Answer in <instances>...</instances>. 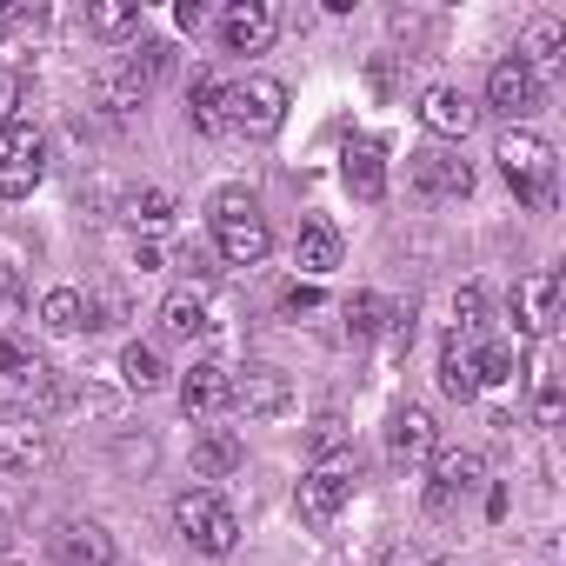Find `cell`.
Returning <instances> with one entry per match:
<instances>
[{"instance_id": "obj_10", "label": "cell", "mask_w": 566, "mask_h": 566, "mask_svg": "<svg viewBox=\"0 0 566 566\" xmlns=\"http://www.w3.org/2000/svg\"><path fill=\"white\" fill-rule=\"evenodd\" d=\"M48 460H54V427H48V413L0 407V467H8V473H41Z\"/></svg>"}, {"instance_id": "obj_37", "label": "cell", "mask_w": 566, "mask_h": 566, "mask_svg": "<svg viewBox=\"0 0 566 566\" xmlns=\"http://www.w3.org/2000/svg\"><path fill=\"white\" fill-rule=\"evenodd\" d=\"M307 447H314V460H327V453H347V433H340V420H334V413H321V420L307 427Z\"/></svg>"}, {"instance_id": "obj_4", "label": "cell", "mask_w": 566, "mask_h": 566, "mask_svg": "<svg viewBox=\"0 0 566 566\" xmlns=\"http://www.w3.org/2000/svg\"><path fill=\"white\" fill-rule=\"evenodd\" d=\"M207 220H213V247H220L227 266H260L266 260L273 233H266V213H260L253 187H220L213 207H207Z\"/></svg>"}, {"instance_id": "obj_36", "label": "cell", "mask_w": 566, "mask_h": 566, "mask_svg": "<svg viewBox=\"0 0 566 566\" xmlns=\"http://www.w3.org/2000/svg\"><path fill=\"white\" fill-rule=\"evenodd\" d=\"M413 327H420V301H394V307H387V327H380V334H387L394 347H413Z\"/></svg>"}, {"instance_id": "obj_23", "label": "cell", "mask_w": 566, "mask_h": 566, "mask_svg": "<svg viewBox=\"0 0 566 566\" xmlns=\"http://www.w3.org/2000/svg\"><path fill=\"white\" fill-rule=\"evenodd\" d=\"M340 260H347L340 227H334V220H307V227H301V240H294V266H301V273H314V280H327Z\"/></svg>"}, {"instance_id": "obj_16", "label": "cell", "mask_w": 566, "mask_h": 566, "mask_svg": "<svg viewBox=\"0 0 566 566\" xmlns=\"http://www.w3.org/2000/svg\"><path fill=\"white\" fill-rule=\"evenodd\" d=\"M433 453H440L433 413L427 407H394V420H387V460L394 467H427Z\"/></svg>"}, {"instance_id": "obj_38", "label": "cell", "mask_w": 566, "mask_h": 566, "mask_svg": "<svg viewBox=\"0 0 566 566\" xmlns=\"http://www.w3.org/2000/svg\"><path fill=\"white\" fill-rule=\"evenodd\" d=\"M21 301H28L21 266H0V321H14V314H21Z\"/></svg>"}, {"instance_id": "obj_27", "label": "cell", "mask_w": 566, "mask_h": 566, "mask_svg": "<svg viewBox=\"0 0 566 566\" xmlns=\"http://www.w3.org/2000/svg\"><path fill=\"white\" fill-rule=\"evenodd\" d=\"M559 413H566L559 360H553V340H539V354H533V420H539V427H559Z\"/></svg>"}, {"instance_id": "obj_21", "label": "cell", "mask_w": 566, "mask_h": 566, "mask_svg": "<svg viewBox=\"0 0 566 566\" xmlns=\"http://www.w3.org/2000/svg\"><path fill=\"white\" fill-rule=\"evenodd\" d=\"M513 61H520L533 81L559 74V61H566V28H559V14H533V21H526V41H520Z\"/></svg>"}, {"instance_id": "obj_8", "label": "cell", "mask_w": 566, "mask_h": 566, "mask_svg": "<svg viewBox=\"0 0 566 566\" xmlns=\"http://www.w3.org/2000/svg\"><path fill=\"white\" fill-rule=\"evenodd\" d=\"M427 467H433V473H427V493H420V500H427L433 520H453V513L480 493V480H486V467H480L473 447H447V453H433Z\"/></svg>"}, {"instance_id": "obj_2", "label": "cell", "mask_w": 566, "mask_h": 566, "mask_svg": "<svg viewBox=\"0 0 566 566\" xmlns=\"http://www.w3.org/2000/svg\"><path fill=\"white\" fill-rule=\"evenodd\" d=\"M167 67H174V48L167 41H140L134 54H120V61H107L101 74H94V101H101V114H134V107H147L154 101V87L167 81Z\"/></svg>"}, {"instance_id": "obj_45", "label": "cell", "mask_w": 566, "mask_h": 566, "mask_svg": "<svg viewBox=\"0 0 566 566\" xmlns=\"http://www.w3.org/2000/svg\"><path fill=\"white\" fill-rule=\"evenodd\" d=\"M0 553H8V526H0Z\"/></svg>"}, {"instance_id": "obj_35", "label": "cell", "mask_w": 566, "mask_h": 566, "mask_svg": "<svg viewBox=\"0 0 566 566\" xmlns=\"http://www.w3.org/2000/svg\"><path fill=\"white\" fill-rule=\"evenodd\" d=\"M21 101H28V74L21 67H0V134L21 120Z\"/></svg>"}, {"instance_id": "obj_15", "label": "cell", "mask_w": 566, "mask_h": 566, "mask_svg": "<svg viewBox=\"0 0 566 566\" xmlns=\"http://www.w3.org/2000/svg\"><path fill=\"white\" fill-rule=\"evenodd\" d=\"M539 101H546V81H533L513 54L493 61V74H486V114H500V120H526Z\"/></svg>"}, {"instance_id": "obj_30", "label": "cell", "mask_w": 566, "mask_h": 566, "mask_svg": "<svg viewBox=\"0 0 566 566\" xmlns=\"http://www.w3.org/2000/svg\"><path fill=\"white\" fill-rule=\"evenodd\" d=\"M387 294H354L340 314H347V340H380V327H387Z\"/></svg>"}, {"instance_id": "obj_44", "label": "cell", "mask_w": 566, "mask_h": 566, "mask_svg": "<svg viewBox=\"0 0 566 566\" xmlns=\"http://www.w3.org/2000/svg\"><path fill=\"white\" fill-rule=\"evenodd\" d=\"M0 34H14V21H8V8H0Z\"/></svg>"}, {"instance_id": "obj_25", "label": "cell", "mask_w": 566, "mask_h": 566, "mask_svg": "<svg viewBox=\"0 0 566 566\" xmlns=\"http://www.w3.org/2000/svg\"><path fill=\"white\" fill-rule=\"evenodd\" d=\"M440 394L447 400H480V387H473V340L467 334H453L447 327V340H440Z\"/></svg>"}, {"instance_id": "obj_39", "label": "cell", "mask_w": 566, "mask_h": 566, "mask_svg": "<svg viewBox=\"0 0 566 566\" xmlns=\"http://www.w3.org/2000/svg\"><path fill=\"white\" fill-rule=\"evenodd\" d=\"M380 566H447V559H440V553H427L420 539H400V546H387V559H380Z\"/></svg>"}, {"instance_id": "obj_1", "label": "cell", "mask_w": 566, "mask_h": 566, "mask_svg": "<svg viewBox=\"0 0 566 566\" xmlns=\"http://www.w3.org/2000/svg\"><path fill=\"white\" fill-rule=\"evenodd\" d=\"M287 127V87L273 74L220 81V140H273Z\"/></svg>"}, {"instance_id": "obj_6", "label": "cell", "mask_w": 566, "mask_h": 566, "mask_svg": "<svg viewBox=\"0 0 566 566\" xmlns=\"http://www.w3.org/2000/svg\"><path fill=\"white\" fill-rule=\"evenodd\" d=\"M354 486H360V460H354V453H327V460H314V467L301 473L294 506H301L307 526H327V520H340V506L354 500Z\"/></svg>"}, {"instance_id": "obj_13", "label": "cell", "mask_w": 566, "mask_h": 566, "mask_svg": "<svg viewBox=\"0 0 566 566\" xmlns=\"http://www.w3.org/2000/svg\"><path fill=\"white\" fill-rule=\"evenodd\" d=\"M407 180H413L420 200H467V193H473V167H467L460 154H447V147L407 154Z\"/></svg>"}, {"instance_id": "obj_31", "label": "cell", "mask_w": 566, "mask_h": 566, "mask_svg": "<svg viewBox=\"0 0 566 566\" xmlns=\"http://www.w3.org/2000/svg\"><path fill=\"white\" fill-rule=\"evenodd\" d=\"M87 28H94L101 41H120V34L140 28V8H134V0H94V8H87Z\"/></svg>"}, {"instance_id": "obj_14", "label": "cell", "mask_w": 566, "mask_h": 566, "mask_svg": "<svg viewBox=\"0 0 566 566\" xmlns=\"http://www.w3.org/2000/svg\"><path fill=\"white\" fill-rule=\"evenodd\" d=\"M280 34V14L266 8V0H227L220 8V41L227 54H266Z\"/></svg>"}, {"instance_id": "obj_32", "label": "cell", "mask_w": 566, "mask_h": 566, "mask_svg": "<svg viewBox=\"0 0 566 566\" xmlns=\"http://www.w3.org/2000/svg\"><path fill=\"white\" fill-rule=\"evenodd\" d=\"M120 220H127V227H167V220H174V193H167V187H134Z\"/></svg>"}, {"instance_id": "obj_33", "label": "cell", "mask_w": 566, "mask_h": 566, "mask_svg": "<svg viewBox=\"0 0 566 566\" xmlns=\"http://www.w3.org/2000/svg\"><path fill=\"white\" fill-rule=\"evenodd\" d=\"M187 120H193L200 134H220V81H213V74H193V87H187Z\"/></svg>"}, {"instance_id": "obj_26", "label": "cell", "mask_w": 566, "mask_h": 566, "mask_svg": "<svg viewBox=\"0 0 566 566\" xmlns=\"http://www.w3.org/2000/svg\"><path fill=\"white\" fill-rule=\"evenodd\" d=\"M513 380H520V347L480 334L473 340V387H513Z\"/></svg>"}, {"instance_id": "obj_40", "label": "cell", "mask_w": 566, "mask_h": 566, "mask_svg": "<svg viewBox=\"0 0 566 566\" xmlns=\"http://www.w3.org/2000/svg\"><path fill=\"white\" fill-rule=\"evenodd\" d=\"M174 21H180L187 34H200V28L213 21V8H207V0H180V8H174Z\"/></svg>"}, {"instance_id": "obj_12", "label": "cell", "mask_w": 566, "mask_h": 566, "mask_svg": "<svg viewBox=\"0 0 566 566\" xmlns=\"http://www.w3.org/2000/svg\"><path fill=\"white\" fill-rule=\"evenodd\" d=\"M559 301H566V280H559L553 266L526 273L520 287H513V321H520V334H526V340H553V327H559Z\"/></svg>"}, {"instance_id": "obj_42", "label": "cell", "mask_w": 566, "mask_h": 566, "mask_svg": "<svg viewBox=\"0 0 566 566\" xmlns=\"http://www.w3.org/2000/svg\"><path fill=\"white\" fill-rule=\"evenodd\" d=\"M134 266L154 273V266H160V247H154V240H134Z\"/></svg>"}, {"instance_id": "obj_43", "label": "cell", "mask_w": 566, "mask_h": 566, "mask_svg": "<svg viewBox=\"0 0 566 566\" xmlns=\"http://www.w3.org/2000/svg\"><path fill=\"white\" fill-rule=\"evenodd\" d=\"M187 273H193V280H213V260H207V253L193 247V253H187Z\"/></svg>"}, {"instance_id": "obj_41", "label": "cell", "mask_w": 566, "mask_h": 566, "mask_svg": "<svg viewBox=\"0 0 566 566\" xmlns=\"http://www.w3.org/2000/svg\"><path fill=\"white\" fill-rule=\"evenodd\" d=\"M321 307V287H287V314H314Z\"/></svg>"}, {"instance_id": "obj_11", "label": "cell", "mask_w": 566, "mask_h": 566, "mask_svg": "<svg viewBox=\"0 0 566 566\" xmlns=\"http://www.w3.org/2000/svg\"><path fill=\"white\" fill-rule=\"evenodd\" d=\"M227 407H240L247 420H280V413L294 407V380L280 374V367H266V360L233 367V394H227Z\"/></svg>"}, {"instance_id": "obj_29", "label": "cell", "mask_w": 566, "mask_h": 566, "mask_svg": "<svg viewBox=\"0 0 566 566\" xmlns=\"http://www.w3.org/2000/svg\"><path fill=\"white\" fill-rule=\"evenodd\" d=\"M120 380H127L134 394H154V387H167V367H160V347H147V340H134V347L120 354Z\"/></svg>"}, {"instance_id": "obj_17", "label": "cell", "mask_w": 566, "mask_h": 566, "mask_svg": "<svg viewBox=\"0 0 566 566\" xmlns=\"http://www.w3.org/2000/svg\"><path fill=\"white\" fill-rule=\"evenodd\" d=\"M413 114H420V127H427L433 140H467V134L480 127V107H473L460 87H427Z\"/></svg>"}, {"instance_id": "obj_28", "label": "cell", "mask_w": 566, "mask_h": 566, "mask_svg": "<svg viewBox=\"0 0 566 566\" xmlns=\"http://www.w3.org/2000/svg\"><path fill=\"white\" fill-rule=\"evenodd\" d=\"M41 327L61 334V340L81 334V327H87V294H81V287H54V294L41 301Z\"/></svg>"}, {"instance_id": "obj_9", "label": "cell", "mask_w": 566, "mask_h": 566, "mask_svg": "<svg viewBox=\"0 0 566 566\" xmlns=\"http://www.w3.org/2000/svg\"><path fill=\"white\" fill-rule=\"evenodd\" d=\"M48 180V134L34 120H14L0 134V200H28Z\"/></svg>"}, {"instance_id": "obj_22", "label": "cell", "mask_w": 566, "mask_h": 566, "mask_svg": "<svg viewBox=\"0 0 566 566\" xmlns=\"http://www.w3.org/2000/svg\"><path fill=\"white\" fill-rule=\"evenodd\" d=\"M340 180H347V193L354 200H387V147L380 140H354L347 147V160H340Z\"/></svg>"}, {"instance_id": "obj_3", "label": "cell", "mask_w": 566, "mask_h": 566, "mask_svg": "<svg viewBox=\"0 0 566 566\" xmlns=\"http://www.w3.org/2000/svg\"><path fill=\"white\" fill-rule=\"evenodd\" d=\"M493 160H500L506 187H513L533 213H553V200H559V154H553V140H539V134H526V127H506Z\"/></svg>"}, {"instance_id": "obj_19", "label": "cell", "mask_w": 566, "mask_h": 566, "mask_svg": "<svg viewBox=\"0 0 566 566\" xmlns=\"http://www.w3.org/2000/svg\"><path fill=\"white\" fill-rule=\"evenodd\" d=\"M54 559H61V566H120L114 533H107L101 520H61V526H54Z\"/></svg>"}, {"instance_id": "obj_24", "label": "cell", "mask_w": 566, "mask_h": 566, "mask_svg": "<svg viewBox=\"0 0 566 566\" xmlns=\"http://www.w3.org/2000/svg\"><path fill=\"white\" fill-rule=\"evenodd\" d=\"M207 334H213V314H207V301H200L193 287H180V294L160 301V340L193 347V340H207Z\"/></svg>"}, {"instance_id": "obj_5", "label": "cell", "mask_w": 566, "mask_h": 566, "mask_svg": "<svg viewBox=\"0 0 566 566\" xmlns=\"http://www.w3.org/2000/svg\"><path fill=\"white\" fill-rule=\"evenodd\" d=\"M174 526H180V539L193 546V553H233L240 546V513L213 493V486H187L180 500H174Z\"/></svg>"}, {"instance_id": "obj_18", "label": "cell", "mask_w": 566, "mask_h": 566, "mask_svg": "<svg viewBox=\"0 0 566 566\" xmlns=\"http://www.w3.org/2000/svg\"><path fill=\"white\" fill-rule=\"evenodd\" d=\"M227 394H233V367H220V360H193V367L180 374V413H187V420L227 413Z\"/></svg>"}, {"instance_id": "obj_20", "label": "cell", "mask_w": 566, "mask_h": 566, "mask_svg": "<svg viewBox=\"0 0 566 566\" xmlns=\"http://www.w3.org/2000/svg\"><path fill=\"white\" fill-rule=\"evenodd\" d=\"M247 467V440L233 427H200L193 433V480H233Z\"/></svg>"}, {"instance_id": "obj_34", "label": "cell", "mask_w": 566, "mask_h": 566, "mask_svg": "<svg viewBox=\"0 0 566 566\" xmlns=\"http://www.w3.org/2000/svg\"><path fill=\"white\" fill-rule=\"evenodd\" d=\"M453 334H467V340L486 334V294H480V287H460V294H453Z\"/></svg>"}, {"instance_id": "obj_7", "label": "cell", "mask_w": 566, "mask_h": 566, "mask_svg": "<svg viewBox=\"0 0 566 566\" xmlns=\"http://www.w3.org/2000/svg\"><path fill=\"white\" fill-rule=\"evenodd\" d=\"M0 400L28 407V413H54V400H61L54 394V367L14 334H0Z\"/></svg>"}]
</instances>
